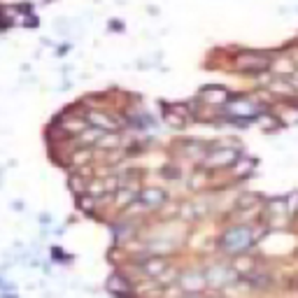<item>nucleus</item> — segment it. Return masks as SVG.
<instances>
[{"label": "nucleus", "mask_w": 298, "mask_h": 298, "mask_svg": "<svg viewBox=\"0 0 298 298\" xmlns=\"http://www.w3.org/2000/svg\"><path fill=\"white\" fill-rule=\"evenodd\" d=\"M222 244H224V250H228V252L247 250L252 244V230L247 226H233V228H228L224 233Z\"/></svg>", "instance_id": "obj_1"}, {"label": "nucleus", "mask_w": 298, "mask_h": 298, "mask_svg": "<svg viewBox=\"0 0 298 298\" xmlns=\"http://www.w3.org/2000/svg\"><path fill=\"white\" fill-rule=\"evenodd\" d=\"M270 66V58L264 54H242L238 58V68L242 72H261Z\"/></svg>", "instance_id": "obj_2"}, {"label": "nucleus", "mask_w": 298, "mask_h": 298, "mask_svg": "<svg viewBox=\"0 0 298 298\" xmlns=\"http://www.w3.org/2000/svg\"><path fill=\"white\" fill-rule=\"evenodd\" d=\"M236 161H238L236 149H212V154L205 156V166H210V168H224V166H230Z\"/></svg>", "instance_id": "obj_3"}, {"label": "nucleus", "mask_w": 298, "mask_h": 298, "mask_svg": "<svg viewBox=\"0 0 298 298\" xmlns=\"http://www.w3.org/2000/svg\"><path fill=\"white\" fill-rule=\"evenodd\" d=\"M140 205H144V208H158V205L166 203V191L161 189H144L142 194H140Z\"/></svg>", "instance_id": "obj_4"}, {"label": "nucleus", "mask_w": 298, "mask_h": 298, "mask_svg": "<svg viewBox=\"0 0 298 298\" xmlns=\"http://www.w3.org/2000/svg\"><path fill=\"white\" fill-rule=\"evenodd\" d=\"M88 122L96 124L100 130H105V133H112V130H116V122H112L110 116H105L102 112H91L88 114Z\"/></svg>", "instance_id": "obj_5"}, {"label": "nucleus", "mask_w": 298, "mask_h": 298, "mask_svg": "<svg viewBox=\"0 0 298 298\" xmlns=\"http://www.w3.org/2000/svg\"><path fill=\"white\" fill-rule=\"evenodd\" d=\"M166 261L163 258H149V261H144L142 264V270L147 272V275H152V278H158V275H163V270H166Z\"/></svg>", "instance_id": "obj_6"}, {"label": "nucleus", "mask_w": 298, "mask_h": 298, "mask_svg": "<svg viewBox=\"0 0 298 298\" xmlns=\"http://www.w3.org/2000/svg\"><path fill=\"white\" fill-rule=\"evenodd\" d=\"M203 96H205V100H210V102H224L226 98H228L226 88H222V86H210V88H205Z\"/></svg>", "instance_id": "obj_7"}, {"label": "nucleus", "mask_w": 298, "mask_h": 298, "mask_svg": "<svg viewBox=\"0 0 298 298\" xmlns=\"http://www.w3.org/2000/svg\"><path fill=\"white\" fill-rule=\"evenodd\" d=\"M205 282H208V280L198 278V275H189V278H182L184 292H200V289L205 286Z\"/></svg>", "instance_id": "obj_8"}, {"label": "nucleus", "mask_w": 298, "mask_h": 298, "mask_svg": "<svg viewBox=\"0 0 298 298\" xmlns=\"http://www.w3.org/2000/svg\"><path fill=\"white\" fill-rule=\"evenodd\" d=\"M108 286H110V292H112V294H119V296L128 292V282H124V278H119V275L110 278Z\"/></svg>", "instance_id": "obj_9"}, {"label": "nucleus", "mask_w": 298, "mask_h": 298, "mask_svg": "<svg viewBox=\"0 0 298 298\" xmlns=\"http://www.w3.org/2000/svg\"><path fill=\"white\" fill-rule=\"evenodd\" d=\"M230 112H233V114H254V112H256V108H254V105H250L247 100H238L236 105H230Z\"/></svg>", "instance_id": "obj_10"}, {"label": "nucleus", "mask_w": 298, "mask_h": 298, "mask_svg": "<svg viewBox=\"0 0 298 298\" xmlns=\"http://www.w3.org/2000/svg\"><path fill=\"white\" fill-rule=\"evenodd\" d=\"M252 166H254V161H250V158H244V161H236V172L238 175H247L252 170Z\"/></svg>", "instance_id": "obj_11"}, {"label": "nucleus", "mask_w": 298, "mask_h": 298, "mask_svg": "<svg viewBox=\"0 0 298 298\" xmlns=\"http://www.w3.org/2000/svg\"><path fill=\"white\" fill-rule=\"evenodd\" d=\"M119 142V136H105V133H102V138L100 140H98V144H100V147H114V144Z\"/></svg>", "instance_id": "obj_12"}, {"label": "nucleus", "mask_w": 298, "mask_h": 298, "mask_svg": "<svg viewBox=\"0 0 298 298\" xmlns=\"http://www.w3.org/2000/svg\"><path fill=\"white\" fill-rule=\"evenodd\" d=\"M166 122H168L170 126H175V128H182L184 126V119H180L175 112H166Z\"/></svg>", "instance_id": "obj_13"}, {"label": "nucleus", "mask_w": 298, "mask_h": 298, "mask_svg": "<svg viewBox=\"0 0 298 298\" xmlns=\"http://www.w3.org/2000/svg\"><path fill=\"white\" fill-rule=\"evenodd\" d=\"M133 198H136V194H133V191L124 189L122 194H119V198H116V200H119V205H126V203H128V200H133Z\"/></svg>", "instance_id": "obj_14"}, {"label": "nucleus", "mask_w": 298, "mask_h": 298, "mask_svg": "<svg viewBox=\"0 0 298 298\" xmlns=\"http://www.w3.org/2000/svg\"><path fill=\"white\" fill-rule=\"evenodd\" d=\"M88 156H91V152H80V154H74L72 161L74 163H84V161H88Z\"/></svg>", "instance_id": "obj_15"}, {"label": "nucleus", "mask_w": 298, "mask_h": 298, "mask_svg": "<svg viewBox=\"0 0 298 298\" xmlns=\"http://www.w3.org/2000/svg\"><path fill=\"white\" fill-rule=\"evenodd\" d=\"M94 205H96V200H91V198H82V208H84V210H91Z\"/></svg>", "instance_id": "obj_16"}, {"label": "nucleus", "mask_w": 298, "mask_h": 298, "mask_svg": "<svg viewBox=\"0 0 298 298\" xmlns=\"http://www.w3.org/2000/svg\"><path fill=\"white\" fill-rule=\"evenodd\" d=\"M163 175H166V177H172V180H175V177L180 175V172H177V170H172V166H170V170H168V168L163 170Z\"/></svg>", "instance_id": "obj_17"}]
</instances>
